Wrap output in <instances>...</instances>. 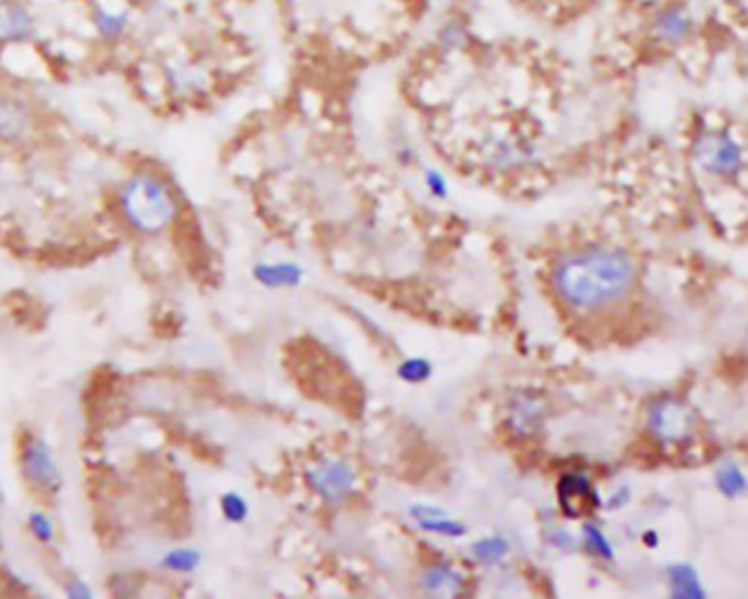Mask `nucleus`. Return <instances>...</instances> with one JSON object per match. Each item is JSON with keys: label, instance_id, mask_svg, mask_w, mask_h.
<instances>
[{"label": "nucleus", "instance_id": "nucleus-5", "mask_svg": "<svg viewBox=\"0 0 748 599\" xmlns=\"http://www.w3.org/2000/svg\"><path fill=\"white\" fill-rule=\"evenodd\" d=\"M38 115L31 101L16 90L0 88V145H20L33 137Z\"/></svg>", "mask_w": 748, "mask_h": 599}, {"label": "nucleus", "instance_id": "nucleus-7", "mask_svg": "<svg viewBox=\"0 0 748 599\" xmlns=\"http://www.w3.org/2000/svg\"><path fill=\"white\" fill-rule=\"evenodd\" d=\"M88 25L93 36L104 47H119L130 38L134 16L128 7H119L106 0H95L88 5Z\"/></svg>", "mask_w": 748, "mask_h": 599}, {"label": "nucleus", "instance_id": "nucleus-19", "mask_svg": "<svg viewBox=\"0 0 748 599\" xmlns=\"http://www.w3.org/2000/svg\"><path fill=\"white\" fill-rule=\"evenodd\" d=\"M718 485L727 496L742 494L744 488H746L742 470L735 466V463H724V468L718 470Z\"/></svg>", "mask_w": 748, "mask_h": 599}, {"label": "nucleus", "instance_id": "nucleus-17", "mask_svg": "<svg viewBox=\"0 0 748 599\" xmlns=\"http://www.w3.org/2000/svg\"><path fill=\"white\" fill-rule=\"evenodd\" d=\"M220 512H222L226 523L242 525L248 518V514H251V507H248V503H246L242 494L226 492V494H222V499H220Z\"/></svg>", "mask_w": 748, "mask_h": 599}, {"label": "nucleus", "instance_id": "nucleus-11", "mask_svg": "<svg viewBox=\"0 0 748 599\" xmlns=\"http://www.w3.org/2000/svg\"><path fill=\"white\" fill-rule=\"evenodd\" d=\"M696 16L685 3L667 5L654 20V36L665 44H683L694 36Z\"/></svg>", "mask_w": 748, "mask_h": 599}, {"label": "nucleus", "instance_id": "nucleus-22", "mask_svg": "<svg viewBox=\"0 0 748 599\" xmlns=\"http://www.w3.org/2000/svg\"><path fill=\"white\" fill-rule=\"evenodd\" d=\"M474 553L479 560L485 562H494L501 560L507 553V542L501 538H490V540H481L474 545Z\"/></svg>", "mask_w": 748, "mask_h": 599}, {"label": "nucleus", "instance_id": "nucleus-6", "mask_svg": "<svg viewBox=\"0 0 748 599\" xmlns=\"http://www.w3.org/2000/svg\"><path fill=\"white\" fill-rule=\"evenodd\" d=\"M696 156L709 174L718 176L738 174L744 163L740 143L727 130L702 134L696 145Z\"/></svg>", "mask_w": 748, "mask_h": 599}, {"label": "nucleus", "instance_id": "nucleus-1", "mask_svg": "<svg viewBox=\"0 0 748 599\" xmlns=\"http://www.w3.org/2000/svg\"><path fill=\"white\" fill-rule=\"evenodd\" d=\"M630 257L615 248H586L560 259L553 286L575 310H599L619 301L632 286Z\"/></svg>", "mask_w": 748, "mask_h": 599}, {"label": "nucleus", "instance_id": "nucleus-20", "mask_svg": "<svg viewBox=\"0 0 748 599\" xmlns=\"http://www.w3.org/2000/svg\"><path fill=\"white\" fill-rule=\"evenodd\" d=\"M27 527H29V534L33 536V540L42 542V545H51L53 538H55L53 521L44 512H38V510L31 512L29 518H27Z\"/></svg>", "mask_w": 748, "mask_h": 599}, {"label": "nucleus", "instance_id": "nucleus-14", "mask_svg": "<svg viewBox=\"0 0 748 599\" xmlns=\"http://www.w3.org/2000/svg\"><path fill=\"white\" fill-rule=\"evenodd\" d=\"M202 553L194 547H174L161 558V569L174 575H189L200 569Z\"/></svg>", "mask_w": 748, "mask_h": 599}, {"label": "nucleus", "instance_id": "nucleus-26", "mask_svg": "<svg viewBox=\"0 0 748 599\" xmlns=\"http://www.w3.org/2000/svg\"><path fill=\"white\" fill-rule=\"evenodd\" d=\"M426 183H428V189L430 191H433V194L435 196H439V198H444L446 196V180H444V176H441L439 172H433V169H430V172L426 174Z\"/></svg>", "mask_w": 748, "mask_h": 599}, {"label": "nucleus", "instance_id": "nucleus-18", "mask_svg": "<svg viewBox=\"0 0 748 599\" xmlns=\"http://www.w3.org/2000/svg\"><path fill=\"white\" fill-rule=\"evenodd\" d=\"M437 44H439V51L444 55L459 51L463 44H466V27H463L457 20H448L439 31Z\"/></svg>", "mask_w": 748, "mask_h": 599}, {"label": "nucleus", "instance_id": "nucleus-15", "mask_svg": "<svg viewBox=\"0 0 748 599\" xmlns=\"http://www.w3.org/2000/svg\"><path fill=\"white\" fill-rule=\"evenodd\" d=\"M424 589L435 595H455L461 589V578L448 567H435L424 575Z\"/></svg>", "mask_w": 748, "mask_h": 599}, {"label": "nucleus", "instance_id": "nucleus-25", "mask_svg": "<svg viewBox=\"0 0 748 599\" xmlns=\"http://www.w3.org/2000/svg\"><path fill=\"white\" fill-rule=\"evenodd\" d=\"M64 593H66V597H75V599H90L95 595L93 589H90V586L79 578L68 580L66 586H64Z\"/></svg>", "mask_w": 748, "mask_h": 599}, {"label": "nucleus", "instance_id": "nucleus-8", "mask_svg": "<svg viewBox=\"0 0 748 599\" xmlns=\"http://www.w3.org/2000/svg\"><path fill=\"white\" fill-rule=\"evenodd\" d=\"M308 483L323 501L336 505L354 490L356 474L343 461L325 459L308 470Z\"/></svg>", "mask_w": 748, "mask_h": 599}, {"label": "nucleus", "instance_id": "nucleus-13", "mask_svg": "<svg viewBox=\"0 0 748 599\" xmlns=\"http://www.w3.org/2000/svg\"><path fill=\"white\" fill-rule=\"evenodd\" d=\"M253 277L257 284H262L264 288H292L299 286L303 279V268L292 264V262H277V264H268V262H259L253 268Z\"/></svg>", "mask_w": 748, "mask_h": 599}, {"label": "nucleus", "instance_id": "nucleus-10", "mask_svg": "<svg viewBox=\"0 0 748 599\" xmlns=\"http://www.w3.org/2000/svg\"><path fill=\"white\" fill-rule=\"evenodd\" d=\"M650 426L656 435L665 439V442H680V439L691 435L694 420H691V413L683 404L661 402L656 404L650 413Z\"/></svg>", "mask_w": 748, "mask_h": 599}, {"label": "nucleus", "instance_id": "nucleus-3", "mask_svg": "<svg viewBox=\"0 0 748 599\" xmlns=\"http://www.w3.org/2000/svg\"><path fill=\"white\" fill-rule=\"evenodd\" d=\"M20 472L31 488L40 492H58L62 488L60 461L47 439L36 433H25L20 442Z\"/></svg>", "mask_w": 748, "mask_h": 599}, {"label": "nucleus", "instance_id": "nucleus-9", "mask_svg": "<svg viewBox=\"0 0 748 599\" xmlns=\"http://www.w3.org/2000/svg\"><path fill=\"white\" fill-rule=\"evenodd\" d=\"M161 77L167 90L176 97H196L204 93L207 88V71L204 66L194 60H178L172 64H165L161 69Z\"/></svg>", "mask_w": 748, "mask_h": 599}, {"label": "nucleus", "instance_id": "nucleus-2", "mask_svg": "<svg viewBox=\"0 0 748 599\" xmlns=\"http://www.w3.org/2000/svg\"><path fill=\"white\" fill-rule=\"evenodd\" d=\"M121 211L132 229L141 233H161L178 216V200L165 178L150 172L132 176L123 185Z\"/></svg>", "mask_w": 748, "mask_h": 599}, {"label": "nucleus", "instance_id": "nucleus-23", "mask_svg": "<svg viewBox=\"0 0 748 599\" xmlns=\"http://www.w3.org/2000/svg\"><path fill=\"white\" fill-rule=\"evenodd\" d=\"M430 371H433V369H430L426 360L411 358L400 367V378L406 380V382H411V384H417V382H424L430 376Z\"/></svg>", "mask_w": 748, "mask_h": 599}, {"label": "nucleus", "instance_id": "nucleus-16", "mask_svg": "<svg viewBox=\"0 0 748 599\" xmlns=\"http://www.w3.org/2000/svg\"><path fill=\"white\" fill-rule=\"evenodd\" d=\"M672 591L676 597H687V599H694V597H702V591H700V584H698V578H696V571L687 567V564H680V567H674L672 569Z\"/></svg>", "mask_w": 748, "mask_h": 599}, {"label": "nucleus", "instance_id": "nucleus-4", "mask_svg": "<svg viewBox=\"0 0 748 599\" xmlns=\"http://www.w3.org/2000/svg\"><path fill=\"white\" fill-rule=\"evenodd\" d=\"M42 22L31 0H0V49L38 47Z\"/></svg>", "mask_w": 748, "mask_h": 599}, {"label": "nucleus", "instance_id": "nucleus-12", "mask_svg": "<svg viewBox=\"0 0 748 599\" xmlns=\"http://www.w3.org/2000/svg\"><path fill=\"white\" fill-rule=\"evenodd\" d=\"M591 499L597 501L591 481L582 474H566L560 479V505L569 516H580L591 505Z\"/></svg>", "mask_w": 748, "mask_h": 599}, {"label": "nucleus", "instance_id": "nucleus-24", "mask_svg": "<svg viewBox=\"0 0 748 599\" xmlns=\"http://www.w3.org/2000/svg\"><path fill=\"white\" fill-rule=\"evenodd\" d=\"M584 534H586V540H588V547H591V549L597 553V556H602V558H612L610 542L604 538L602 531H599V529L593 527V525H588Z\"/></svg>", "mask_w": 748, "mask_h": 599}, {"label": "nucleus", "instance_id": "nucleus-21", "mask_svg": "<svg viewBox=\"0 0 748 599\" xmlns=\"http://www.w3.org/2000/svg\"><path fill=\"white\" fill-rule=\"evenodd\" d=\"M419 525H422V529H426V531H435V534H444V536H461V534H466V527L459 525V523L448 521V518H444V514L419 518Z\"/></svg>", "mask_w": 748, "mask_h": 599}]
</instances>
